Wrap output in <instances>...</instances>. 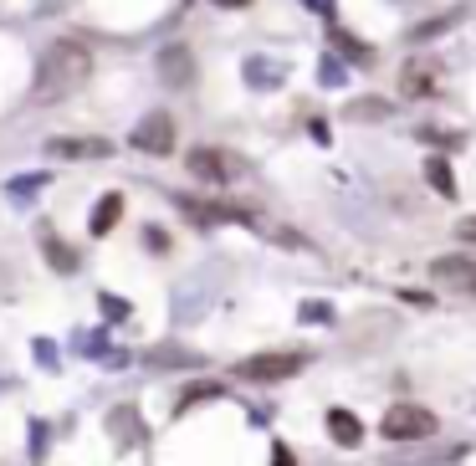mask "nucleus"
<instances>
[{"label":"nucleus","mask_w":476,"mask_h":466,"mask_svg":"<svg viewBox=\"0 0 476 466\" xmlns=\"http://www.w3.org/2000/svg\"><path fill=\"white\" fill-rule=\"evenodd\" d=\"M93 78V57L78 41H57V47L41 57V72H36V103H51V97H72L78 87H87Z\"/></svg>","instance_id":"nucleus-1"},{"label":"nucleus","mask_w":476,"mask_h":466,"mask_svg":"<svg viewBox=\"0 0 476 466\" xmlns=\"http://www.w3.org/2000/svg\"><path fill=\"white\" fill-rule=\"evenodd\" d=\"M380 431L389 435V441H426V435H435V416L420 410V405H395V410L384 416Z\"/></svg>","instance_id":"nucleus-2"},{"label":"nucleus","mask_w":476,"mask_h":466,"mask_svg":"<svg viewBox=\"0 0 476 466\" xmlns=\"http://www.w3.org/2000/svg\"><path fill=\"white\" fill-rule=\"evenodd\" d=\"M302 364H307V354H256L241 364V379H261V385H271V379H292V374H302Z\"/></svg>","instance_id":"nucleus-3"},{"label":"nucleus","mask_w":476,"mask_h":466,"mask_svg":"<svg viewBox=\"0 0 476 466\" xmlns=\"http://www.w3.org/2000/svg\"><path fill=\"white\" fill-rule=\"evenodd\" d=\"M190 175L200 179H215V185H225V179H236L241 175V160L236 154H221V149H190Z\"/></svg>","instance_id":"nucleus-4"},{"label":"nucleus","mask_w":476,"mask_h":466,"mask_svg":"<svg viewBox=\"0 0 476 466\" xmlns=\"http://www.w3.org/2000/svg\"><path fill=\"white\" fill-rule=\"evenodd\" d=\"M133 144H139L143 154H169V149H175V118H169V113H149L139 129H133Z\"/></svg>","instance_id":"nucleus-5"},{"label":"nucleus","mask_w":476,"mask_h":466,"mask_svg":"<svg viewBox=\"0 0 476 466\" xmlns=\"http://www.w3.org/2000/svg\"><path fill=\"white\" fill-rule=\"evenodd\" d=\"M430 277L451 292H471L476 297V257H441L430 261Z\"/></svg>","instance_id":"nucleus-6"},{"label":"nucleus","mask_w":476,"mask_h":466,"mask_svg":"<svg viewBox=\"0 0 476 466\" xmlns=\"http://www.w3.org/2000/svg\"><path fill=\"white\" fill-rule=\"evenodd\" d=\"M159 72L175 82V87H190L195 82V62H190V51L185 47H164L159 51Z\"/></svg>","instance_id":"nucleus-7"},{"label":"nucleus","mask_w":476,"mask_h":466,"mask_svg":"<svg viewBox=\"0 0 476 466\" xmlns=\"http://www.w3.org/2000/svg\"><path fill=\"white\" fill-rule=\"evenodd\" d=\"M47 154H62V160H103L108 154V139H51Z\"/></svg>","instance_id":"nucleus-8"},{"label":"nucleus","mask_w":476,"mask_h":466,"mask_svg":"<svg viewBox=\"0 0 476 466\" xmlns=\"http://www.w3.org/2000/svg\"><path fill=\"white\" fill-rule=\"evenodd\" d=\"M399 82H405V93H410V97H430V93H435V67H426V62H410Z\"/></svg>","instance_id":"nucleus-9"},{"label":"nucleus","mask_w":476,"mask_h":466,"mask_svg":"<svg viewBox=\"0 0 476 466\" xmlns=\"http://www.w3.org/2000/svg\"><path fill=\"white\" fill-rule=\"evenodd\" d=\"M328 431H334L338 446H359V441H364V431H359V420H353L349 410H328Z\"/></svg>","instance_id":"nucleus-10"},{"label":"nucleus","mask_w":476,"mask_h":466,"mask_svg":"<svg viewBox=\"0 0 476 466\" xmlns=\"http://www.w3.org/2000/svg\"><path fill=\"white\" fill-rule=\"evenodd\" d=\"M118 215H124V195H103V206L93 215V236H108L113 225H118Z\"/></svg>","instance_id":"nucleus-11"},{"label":"nucleus","mask_w":476,"mask_h":466,"mask_svg":"<svg viewBox=\"0 0 476 466\" xmlns=\"http://www.w3.org/2000/svg\"><path fill=\"white\" fill-rule=\"evenodd\" d=\"M426 179H430V185H435V190L445 195V200L456 195V179H451V164H445V160H430V164H426Z\"/></svg>","instance_id":"nucleus-12"},{"label":"nucleus","mask_w":476,"mask_h":466,"mask_svg":"<svg viewBox=\"0 0 476 466\" xmlns=\"http://www.w3.org/2000/svg\"><path fill=\"white\" fill-rule=\"evenodd\" d=\"M349 118H389V103H349Z\"/></svg>","instance_id":"nucleus-13"},{"label":"nucleus","mask_w":476,"mask_h":466,"mask_svg":"<svg viewBox=\"0 0 476 466\" xmlns=\"http://www.w3.org/2000/svg\"><path fill=\"white\" fill-rule=\"evenodd\" d=\"M47 257H51V267H62V272H72V267H78V257H72L67 246H57V242L47 246Z\"/></svg>","instance_id":"nucleus-14"},{"label":"nucleus","mask_w":476,"mask_h":466,"mask_svg":"<svg viewBox=\"0 0 476 466\" xmlns=\"http://www.w3.org/2000/svg\"><path fill=\"white\" fill-rule=\"evenodd\" d=\"M456 231H461V242H476V215H466V221H461Z\"/></svg>","instance_id":"nucleus-15"},{"label":"nucleus","mask_w":476,"mask_h":466,"mask_svg":"<svg viewBox=\"0 0 476 466\" xmlns=\"http://www.w3.org/2000/svg\"><path fill=\"white\" fill-rule=\"evenodd\" d=\"M215 5H225V11H241V5H252V0H215Z\"/></svg>","instance_id":"nucleus-16"}]
</instances>
